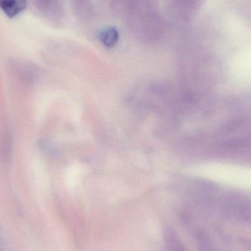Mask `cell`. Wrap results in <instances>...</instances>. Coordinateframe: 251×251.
Masks as SVG:
<instances>
[{"label":"cell","mask_w":251,"mask_h":251,"mask_svg":"<svg viewBox=\"0 0 251 251\" xmlns=\"http://www.w3.org/2000/svg\"><path fill=\"white\" fill-rule=\"evenodd\" d=\"M25 7H26V2L24 1H0V7L10 17H13L20 13Z\"/></svg>","instance_id":"cell-1"},{"label":"cell","mask_w":251,"mask_h":251,"mask_svg":"<svg viewBox=\"0 0 251 251\" xmlns=\"http://www.w3.org/2000/svg\"><path fill=\"white\" fill-rule=\"evenodd\" d=\"M116 36H117V34L115 32V31H107L106 32L105 35H103L104 42L107 43V44H113V41H116L115 37Z\"/></svg>","instance_id":"cell-2"},{"label":"cell","mask_w":251,"mask_h":251,"mask_svg":"<svg viewBox=\"0 0 251 251\" xmlns=\"http://www.w3.org/2000/svg\"><path fill=\"white\" fill-rule=\"evenodd\" d=\"M0 251H1V250H0Z\"/></svg>","instance_id":"cell-3"}]
</instances>
